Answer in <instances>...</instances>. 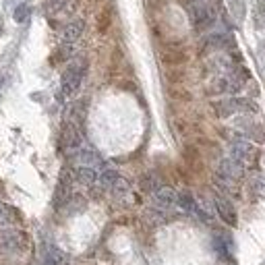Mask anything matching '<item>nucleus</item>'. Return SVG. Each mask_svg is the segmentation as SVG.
Listing matches in <instances>:
<instances>
[{"instance_id":"obj_1","label":"nucleus","mask_w":265,"mask_h":265,"mask_svg":"<svg viewBox=\"0 0 265 265\" xmlns=\"http://www.w3.org/2000/svg\"><path fill=\"white\" fill-rule=\"evenodd\" d=\"M222 12V0H209V2H197L193 4L189 10L191 23L195 25V29H207L212 27Z\"/></svg>"},{"instance_id":"obj_2","label":"nucleus","mask_w":265,"mask_h":265,"mask_svg":"<svg viewBox=\"0 0 265 265\" xmlns=\"http://www.w3.org/2000/svg\"><path fill=\"white\" fill-rule=\"evenodd\" d=\"M232 158L239 162L245 170H255L259 166V149L243 139H236L232 143Z\"/></svg>"},{"instance_id":"obj_3","label":"nucleus","mask_w":265,"mask_h":265,"mask_svg":"<svg viewBox=\"0 0 265 265\" xmlns=\"http://www.w3.org/2000/svg\"><path fill=\"white\" fill-rule=\"evenodd\" d=\"M85 58L81 60H75L66 66V71L62 75V93L64 95H75L81 87V81H83V75H85Z\"/></svg>"},{"instance_id":"obj_4","label":"nucleus","mask_w":265,"mask_h":265,"mask_svg":"<svg viewBox=\"0 0 265 265\" xmlns=\"http://www.w3.org/2000/svg\"><path fill=\"white\" fill-rule=\"evenodd\" d=\"M214 110L220 118H228L234 112H255V104L249 100H241V97H230V100H220L214 104Z\"/></svg>"},{"instance_id":"obj_5","label":"nucleus","mask_w":265,"mask_h":265,"mask_svg":"<svg viewBox=\"0 0 265 265\" xmlns=\"http://www.w3.org/2000/svg\"><path fill=\"white\" fill-rule=\"evenodd\" d=\"M60 145H62V149L68 153V156H75V153L81 149V133H79V127L75 122H66L62 127Z\"/></svg>"},{"instance_id":"obj_6","label":"nucleus","mask_w":265,"mask_h":265,"mask_svg":"<svg viewBox=\"0 0 265 265\" xmlns=\"http://www.w3.org/2000/svg\"><path fill=\"white\" fill-rule=\"evenodd\" d=\"M71 172L68 170H62L60 178H58V185H56V191H54V207L60 209L62 205L68 203V199H71Z\"/></svg>"},{"instance_id":"obj_7","label":"nucleus","mask_w":265,"mask_h":265,"mask_svg":"<svg viewBox=\"0 0 265 265\" xmlns=\"http://www.w3.org/2000/svg\"><path fill=\"white\" fill-rule=\"evenodd\" d=\"M216 209H218V214L220 218L226 222L228 226H236L239 224V216H236V209L232 205V201L228 197H222V195H216Z\"/></svg>"},{"instance_id":"obj_8","label":"nucleus","mask_w":265,"mask_h":265,"mask_svg":"<svg viewBox=\"0 0 265 265\" xmlns=\"http://www.w3.org/2000/svg\"><path fill=\"white\" fill-rule=\"evenodd\" d=\"M218 174H222L224 178H230V180H234V183H239V180L243 178V174H245V168L243 166L236 162L234 158H224L220 162V170H218Z\"/></svg>"},{"instance_id":"obj_9","label":"nucleus","mask_w":265,"mask_h":265,"mask_svg":"<svg viewBox=\"0 0 265 265\" xmlns=\"http://www.w3.org/2000/svg\"><path fill=\"white\" fill-rule=\"evenodd\" d=\"M153 201H156V205L160 209H170L178 203V195L170 187H160L156 193H153Z\"/></svg>"},{"instance_id":"obj_10","label":"nucleus","mask_w":265,"mask_h":265,"mask_svg":"<svg viewBox=\"0 0 265 265\" xmlns=\"http://www.w3.org/2000/svg\"><path fill=\"white\" fill-rule=\"evenodd\" d=\"M83 31H85V21H83V19H73L71 23H66L64 31H62V37H64L66 44H73V41H77L83 35Z\"/></svg>"},{"instance_id":"obj_11","label":"nucleus","mask_w":265,"mask_h":265,"mask_svg":"<svg viewBox=\"0 0 265 265\" xmlns=\"http://www.w3.org/2000/svg\"><path fill=\"white\" fill-rule=\"evenodd\" d=\"M75 160L79 166H89V168H97V166L102 164L100 153L93 151V149H79L75 153Z\"/></svg>"},{"instance_id":"obj_12","label":"nucleus","mask_w":265,"mask_h":265,"mask_svg":"<svg viewBox=\"0 0 265 265\" xmlns=\"http://www.w3.org/2000/svg\"><path fill=\"white\" fill-rule=\"evenodd\" d=\"M75 178L79 180L81 185L91 187V185H95V183H97V178H100V174H97V170H95V168H89V166H77V168H75Z\"/></svg>"},{"instance_id":"obj_13","label":"nucleus","mask_w":265,"mask_h":265,"mask_svg":"<svg viewBox=\"0 0 265 265\" xmlns=\"http://www.w3.org/2000/svg\"><path fill=\"white\" fill-rule=\"evenodd\" d=\"M162 60L166 64H183L187 62V52L180 48H166L162 52Z\"/></svg>"},{"instance_id":"obj_14","label":"nucleus","mask_w":265,"mask_h":265,"mask_svg":"<svg viewBox=\"0 0 265 265\" xmlns=\"http://www.w3.org/2000/svg\"><path fill=\"white\" fill-rule=\"evenodd\" d=\"M44 265H66V255L58 247H48L44 255Z\"/></svg>"},{"instance_id":"obj_15","label":"nucleus","mask_w":265,"mask_h":265,"mask_svg":"<svg viewBox=\"0 0 265 265\" xmlns=\"http://www.w3.org/2000/svg\"><path fill=\"white\" fill-rule=\"evenodd\" d=\"M17 222V212L12 207L0 203V228H8Z\"/></svg>"},{"instance_id":"obj_16","label":"nucleus","mask_w":265,"mask_h":265,"mask_svg":"<svg viewBox=\"0 0 265 265\" xmlns=\"http://www.w3.org/2000/svg\"><path fill=\"white\" fill-rule=\"evenodd\" d=\"M79 6V0H52L50 10L52 12H75Z\"/></svg>"},{"instance_id":"obj_17","label":"nucleus","mask_w":265,"mask_h":265,"mask_svg":"<svg viewBox=\"0 0 265 265\" xmlns=\"http://www.w3.org/2000/svg\"><path fill=\"white\" fill-rule=\"evenodd\" d=\"M118 178H120V176H118V172H116L114 168H106V170L100 174V178H97V185H100V189H112Z\"/></svg>"},{"instance_id":"obj_18","label":"nucleus","mask_w":265,"mask_h":265,"mask_svg":"<svg viewBox=\"0 0 265 265\" xmlns=\"http://www.w3.org/2000/svg\"><path fill=\"white\" fill-rule=\"evenodd\" d=\"M95 25H97V31H100V33H106L110 29V25H112V10H110V6L100 10Z\"/></svg>"},{"instance_id":"obj_19","label":"nucleus","mask_w":265,"mask_h":265,"mask_svg":"<svg viewBox=\"0 0 265 265\" xmlns=\"http://www.w3.org/2000/svg\"><path fill=\"white\" fill-rule=\"evenodd\" d=\"M178 205L183 207L185 212H189V214H195V209H197V201H195V197L189 191L178 193Z\"/></svg>"},{"instance_id":"obj_20","label":"nucleus","mask_w":265,"mask_h":265,"mask_svg":"<svg viewBox=\"0 0 265 265\" xmlns=\"http://www.w3.org/2000/svg\"><path fill=\"white\" fill-rule=\"evenodd\" d=\"M160 187H162V185H160V180H158L156 174H143V176H141V191H143V193H151V195H153Z\"/></svg>"},{"instance_id":"obj_21","label":"nucleus","mask_w":265,"mask_h":265,"mask_svg":"<svg viewBox=\"0 0 265 265\" xmlns=\"http://www.w3.org/2000/svg\"><path fill=\"white\" fill-rule=\"evenodd\" d=\"M185 158H187V162H189L191 168H195V170H199V168H201L199 151L195 149V147H187V149H185Z\"/></svg>"},{"instance_id":"obj_22","label":"nucleus","mask_w":265,"mask_h":265,"mask_svg":"<svg viewBox=\"0 0 265 265\" xmlns=\"http://www.w3.org/2000/svg\"><path fill=\"white\" fill-rule=\"evenodd\" d=\"M131 191V187H129V180H124V178H118L116 183H114V187H112V193H114V197H124Z\"/></svg>"},{"instance_id":"obj_23","label":"nucleus","mask_w":265,"mask_h":265,"mask_svg":"<svg viewBox=\"0 0 265 265\" xmlns=\"http://www.w3.org/2000/svg\"><path fill=\"white\" fill-rule=\"evenodd\" d=\"M68 56H71V44H66V41H64V44L56 50V54H54V62H62V60H66Z\"/></svg>"},{"instance_id":"obj_24","label":"nucleus","mask_w":265,"mask_h":265,"mask_svg":"<svg viewBox=\"0 0 265 265\" xmlns=\"http://www.w3.org/2000/svg\"><path fill=\"white\" fill-rule=\"evenodd\" d=\"M27 17H29V6H27V4H19L15 8V12H12V19H15L17 23L27 21Z\"/></svg>"},{"instance_id":"obj_25","label":"nucleus","mask_w":265,"mask_h":265,"mask_svg":"<svg viewBox=\"0 0 265 265\" xmlns=\"http://www.w3.org/2000/svg\"><path fill=\"white\" fill-rule=\"evenodd\" d=\"M251 185H253V187H251V189H253V193H259L261 191V195L265 197V178L263 176H255Z\"/></svg>"},{"instance_id":"obj_26","label":"nucleus","mask_w":265,"mask_h":265,"mask_svg":"<svg viewBox=\"0 0 265 265\" xmlns=\"http://www.w3.org/2000/svg\"><path fill=\"white\" fill-rule=\"evenodd\" d=\"M259 10H261L263 15H265V0H259Z\"/></svg>"},{"instance_id":"obj_27","label":"nucleus","mask_w":265,"mask_h":265,"mask_svg":"<svg viewBox=\"0 0 265 265\" xmlns=\"http://www.w3.org/2000/svg\"><path fill=\"white\" fill-rule=\"evenodd\" d=\"M0 33H2V21H0Z\"/></svg>"},{"instance_id":"obj_28","label":"nucleus","mask_w":265,"mask_h":265,"mask_svg":"<svg viewBox=\"0 0 265 265\" xmlns=\"http://www.w3.org/2000/svg\"><path fill=\"white\" fill-rule=\"evenodd\" d=\"M189 2H199V0H189Z\"/></svg>"}]
</instances>
